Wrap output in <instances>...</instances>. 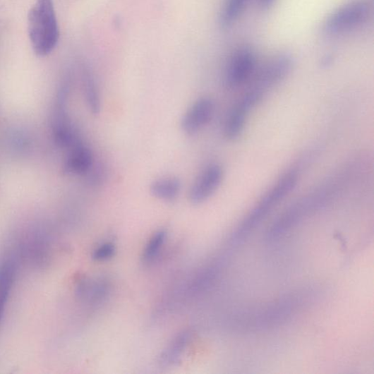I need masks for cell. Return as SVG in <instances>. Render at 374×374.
I'll return each instance as SVG.
<instances>
[{"label":"cell","instance_id":"cell-4","mask_svg":"<svg viewBox=\"0 0 374 374\" xmlns=\"http://www.w3.org/2000/svg\"><path fill=\"white\" fill-rule=\"evenodd\" d=\"M370 16L368 4L361 0L339 8L325 20L322 31L328 35H337L358 28L364 25Z\"/></svg>","mask_w":374,"mask_h":374},{"label":"cell","instance_id":"cell-17","mask_svg":"<svg viewBox=\"0 0 374 374\" xmlns=\"http://www.w3.org/2000/svg\"><path fill=\"white\" fill-rule=\"evenodd\" d=\"M116 253V247L112 243H102L93 253V259L98 262L109 260Z\"/></svg>","mask_w":374,"mask_h":374},{"label":"cell","instance_id":"cell-2","mask_svg":"<svg viewBox=\"0 0 374 374\" xmlns=\"http://www.w3.org/2000/svg\"><path fill=\"white\" fill-rule=\"evenodd\" d=\"M299 179L296 169L288 171L270 190L238 228L233 243L239 245L284 198L294 191Z\"/></svg>","mask_w":374,"mask_h":374},{"label":"cell","instance_id":"cell-8","mask_svg":"<svg viewBox=\"0 0 374 374\" xmlns=\"http://www.w3.org/2000/svg\"><path fill=\"white\" fill-rule=\"evenodd\" d=\"M223 179V170L217 164H212L198 176L189 192V200L199 205L209 200L218 190Z\"/></svg>","mask_w":374,"mask_h":374},{"label":"cell","instance_id":"cell-9","mask_svg":"<svg viewBox=\"0 0 374 374\" xmlns=\"http://www.w3.org/2000/svg\"><path fill=\"white\" fill-rule=\"evenodd\" d=\"M215 102L210 97L197 99L186 111L181 121L182 131L188 135H193L209 123L215 114Z\"/></svg>","mask_w":374,"mask_h":374},{"label":"cell","instance_id":"cell-10","mask_svg":"<svg viewBox=\"0 0 374 374\" xmlns=\"http://www.w3.org/2000/svg\"><path fill=\"white\" fill-rule=\"evenodd\" d=\"M69 149L65 164L66 171L71 174L85 175L89 173L94 164L91 150L79 139Z\"/></svg>","mask_w":374,"mask_h":374},{"label":"cell","instance_id":"cell-7","mask_svg":"<svg viewBox=\"0 0 374 374\" xmlns=\"http://www.w3.org/2000/svg\"><path fill=\"white\" fill-rule=\"evenodd\" d=\"M294 58L289 53H280L270 59L259 71L254 88L265 92L279 84L292 71Z\"/></svg>","mask_w":374,"mask_h":374},{"label":"cell","instance_id":"cell-18","mask_svg":"<svg viewBox=\"0 0 374 374\" xmlns=\"http://www.w3.org/2000/svg\"><path fill=\"white\" fill-rule=\"evenodd\" d=\"M275 2L276 0H258V4L263 11L271 9L274 6Z\"/></svg>","mask_w":374,"mask_h":374},{"label":"cell","instance_id":"cell-11","mask_svg":"<svg viewBox=\"0 0 374 374\" xmlns=\"http://www.w3.org/2000/svg\"><path fill=\"white\" fill-rule=\"evenodd\" d=\"M181 190V183L176 177L168 176L155 180L150 186L152 195L165 202L175 200Z\"/></svg>","mask_w":374,"mask_h":374},{"label":"cell","instance_id":"cell-6","mask_svg":"<svg viewBox=\"0 0 374 374\" xmlns=\"http://www.w3.org/2000/svg\"><path fill=\"white\" fill-rule=\"evenodd\" d=\"M263 95L260 91L251 88L236 104L224 124L223 133L227 139L235 140L241 134L248 114L260 101Z\"/></svg>","mask_w":374,"mask_h":374},{"label":"cell","instance_id":"cell-3","mask_svg":"<svg viewBox=\"0 0 374 374\" xmlns=\"http://www.w3.org/2000/svg\"><path fill=\"white\" fill-rule=\"evenodd\" d=\"M327 203L324 193L320 189L317 192L302 198L283 213L274 223L267 234V240L275 241L296 225L306 216L322 209Z\"/></svg>","mask_w":374,"mask_h":374},{"label":"cell","instance_id":"cell-19","mask_svg":"<svg viewBox=\"0 0 374 374\" xmlns=\"http://www.w3.org/2000/svg\"><path fill=\"white\" fill-rule=\"evenodd\" d=\"M334 56L332 54H326L322 57L321 65L324 68H327L332 64L334 61Z\"/></svg>","mask_w":374,"mask_h":374},{"label":"cell","instance_id":"cell-15","mask_svg":"<svg viewBox=\"0 0 374 374\" xmlns=\"http://www.w3.org/2000/svg\"><path fill=\"white\" fill-rule=\"evenodd\" d=\"M247 3L248 0H225L219 18L221 28H231L242 14Z\"/></svg>","mask_w":374,"mask_h":374},{"label":"cell","instance_id":"cell-13","mask_svg":"<svg viewBox=\"0 0 374 374\" xmlns=\"http://www.w3.org/2000/svg\"><path fill=\"white\" fill-rule=\"evenodd\" d=\"M15 275L16 268L12 262L6 261L0 264V324L11 294Z\"/></svg>","mask_w":374,"mask_h":374},{"label":"cell","instance_id":"cell-14","mask_svg":"<svg viewBox=\"0 0 374 374\" xmlns=\"http://www.w3.org/2000/svg\"><path fill=\"white\" fill-rule=\"evenodd\" d=\"M191 339L190 332H183L180 334L171 344L166 348L160 356V363L165 366H172L178 363L183 355Z\"/></svg>","mask_w":374,"mask_h":374},{"label":"cell","instance_id":"cell-5","mask_svg":"<svg viewBox=\"0 0 374 374\" xmlns=\"http://www.w3.org/2000/svg\"><path fill=\"white\" fill-rule=\"evenodd\" d=\"M257 58L255 52L244 47L237 50L228 61L224 82L229 88H238L251 78L255 72Z\"/></svg>","mask_w":374,"mask_h":374},{"label":"cell","instance_id":"cell-16","mask_svg":"<svg viewBox=\"0 0 374 374\" xmlns=\"http://www.w3.org/2000/svg\"><path fill=\"white\" fill-rule=\"evenodd\" d=\"M166 236L167 234L164 231H159L153 235L144 249L143 258L145 262H151L159 255Z\"/></svg>","mask_w":374,"mask_h":374},{"label":"cell","instance_id":"cell-1","mask_svg":"<svg viewBox=\"0 0 374 374\" xmlns=\"http://www.w3.org/2000/svg\"><path fill=\"white\" fill-rule=\"evenodd\" d=\"M29 35L38 56L50 54L58 43L59 32L52 0H37L28 17Z\"/></svg>","mask_w":374,"mask_h":374},{"label":"cell","instance_id":"cell-12","mask_svg":"<svg viewBox=\"0 0 374 374\" xmlns=\"http://www.w3.org/2000/svg\"><path fill=\"white\" fill-rule=\"evenodd\" d=\"M82 87L87 106L95 116L101 111V97L96 79L92 72L88 68L82 72Z\"/></svg>","mask_w":374,"mask_h":374}]
</instances>
